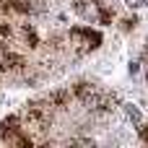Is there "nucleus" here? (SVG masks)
Here are the masks:
<instances>
[{
    "mask_svg": "<svg viewBox=\"0 0 148 148\" xmlns=\"http://www.w3.org/2000/svg\"><path fill=\"white\" fill-rule=\"evenodd\" d=\"M138 135H140V140L148 146V120H146V122H140V127H138Z\"/></svg>",
    "mask_w": 148,
    "mask_h": 148,
    "instance_id": "5",
    "label": "nucleus"
},
{
    "mask_svg": "<svg viewBox=\"0 0 148 148\" xmlns=\"http://www.w3.org/2000/svg\"><path fill=\"white\" fill-rule=\"evenodd\" d=\"M101 8H104V0H75V3H73V10H75L83 21H94V23H96V18H99Z\"/></svg>",
    "mask_w": 148,
    "mask_h": 148,
    "instance_id": "2",
    "label": "nucleus"
},
{
    "mask_svg": "<svg viewBox=\"0 0 148 148\" xmlns=\"http://www.w3.org/2000/svg\"><path fill=\"white\" fill-rule=\"evenodd\" d=\"M130 8H148V0H125Z\"/></svg>",
    "mask_w": 148,
    "mask_h": 148,
    "instance_id": "6",
    "label": "nucleus"
},
{
    "mask_svg": "<svg viewBox=\"0 0 148 148\" xmlns=\"http://www.w3.org/2000/svg\"><path fill=\"white\" fill-rule=\"evenodd\" d=\"M65 36H68V49L73 52V57H81V55H86L101 44V34L94 31L91 26H75Z\"/></svg>",
    "mask_w": 148,
    "mask_h": 148,
    "instance_id": "1",
    "label": "nucleus"
},
{
    "mask_svg": "<svg viewBox=\"0 0 148 148\" xmlns=\"http://www.w3.org/2000/svg\"><path fill=\"white\" fill-rule=\"evenodd\" d=\"M125 114H127V117H130L135 125H140V122H143V117H140V109H138L135 104H125Z\"/></svg>",
    "mask_w": 148,
    "mask_h": 148,
    "instance_id": "3",
    "label": "nucleus"
},
{
    "mask_svg": "<svg viewBox=\"0 0 148 148\" xmlns=\"http://www.w3.org/2000/svg\"><path fill=\"white\" fill-rule=\"evenodd\" d=\"M135 23H138V18H135V16H127V18H122V29H125V31L135 29Z\"/></svg>",
    "mask_w": 148,
    "mask_h": 148,
    "instance_id": "4",
    "label": "nucleus"
}]
</instances>
